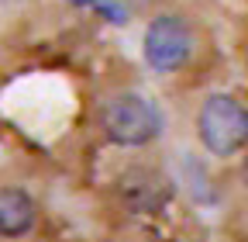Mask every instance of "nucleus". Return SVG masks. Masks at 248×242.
<instances>
[{"mask_svg": "<svg viewBox=\"0 0 248 242\" xmlns=\"http://www.w3.org/2000/svg\"><path fill=\"white\" fill-rule=\"evenodd\" d=\"M100 128L114 145H148L152 138H159L162 132V114L145 94H135V90H124V94H114L104 107H100Z\"/></svg>", "mask_w": 248, "mask_h": 242, "instance_id": "f257e3e1", "label": "nucleus"}, {"mask_svg": "<svg viewBox=\"0 0 248 242\" xmlns=\"http://www.w3.org/2000/svg\"><path fill=\"white\" fill-rule=\"evenodd\" d=\"M197 132L210 156H234L248 145V107L231 94H210L197 114Z\"/></svg>", "mask_w": 248, "mask_h": 242, "instance_id": "f03ea898", "label": "nucleus"}, {"mask_svg": "<svg viewBox=\"0 0 248 242\" xmlns=\"http://www.w3.org/2000/svg\"><path fill=\"white\" fill-rule=\"evenodd\" d=\"M193 52V28L179 14L152 17L145 28V63L155 73H176Z\"/></svg>", "mask_w": 248, "mask_h": 242, "instance_id": "7ed1b4c3", "label": "nucleus"}, {"mask_svg": "<svg viewBox=\"0 0 248 242\" xmlns=\"http://www.w3.org/2000/svg\"><path fill=\"white\" fill-rule=\"evenodd\" d=\"M117 197L124 201L128 211H135V215H155V211H162L166 201L172 197V184L152 166H131L117 180Z\"/></svg>", "mask_w": 248, "mask_h": 242, "instance_id": "20e7f679", "label": "nucleus"}, {"mask_svg": "<svg viewBox=\"0 0 248 242\" xmlns=\"http://www.w3.org/2000/svg\"><path fill=\"white\" fill-rule=\"evenodd\" d=\"M38 204L21 187H0V235L4 239H21L35 228Z\"/></svg>", "mask_w": 248, "mask_h": 242, "instance_id": "39448f33", "label": "nucleus"}, {"mask_svg": "<svg viewBox=\"0 0 248 242\" xmlns=\"http://www.w3.org/2000/svg\"><path fill=\"white\" fill-rule=\"evenodd\" d=\"M241 180H245V187H248V156H245V163H241Z\"/></svg>", "mask_w": 248, "mask_h": 242, "instance_id": "423d86ee", "label": "nucleus"}]
</instances>
